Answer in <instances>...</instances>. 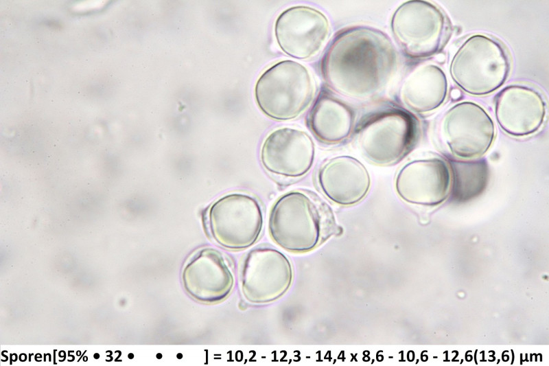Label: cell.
I'll use <instances>...</instances> for the list:
<instances>
[{
	"mask_svg": "<svg viewBox=\"0 0 549 366\" xmlns=\"http://www.w3.org/2000/svg\"><path fill=\"white\" fill-rule=\"evenodd\" d=\"M394 45L383 32L364 25L338 32L320 62L328 87L352 98L366 99L385 89L396 71Z\"/></svg>",
	"mask_w": 549,
	"mask_h": 366,
	"instance_id": "cell-1",
	"label": "cell"
},
{
	"mask_svg": "<svg viewBox=\"0 0 549 366\" xmlns=\"http://www.w3.org/2000/svg\"><path fill=\"white\" fill-rule=\"evenodd\" d=\"M268 227L279 247L295 253L315 249L341 229L328 204L306 190L290 191L277 198L270 209Z\"/></svg>",
	"mask_w": 549,
	"mask_h": 366,
	"instance_id": "cell-2",
	"label": "cell"
},
{
	"mask_svg": "<svg viewBox=\"0 0 549 366\" xmlns=\"http://www.w3.org/2000/svg\"><path fill=\"white\" fill-rule=\"evenodd\" d=\"M511 60L496 39L485 34L468 37L457 49L449 65L453 81L468 94H490L506 82Z\"/></svg>",
	"mask_w": 549,
	"mask_h": 366,
	"instance_id": "cell-3",
	"label": "cell"
},
{
	"mask_svg": "<svg viewBox=\"0 0 549 366\" xmlns=\"http://www.w3.org/2000/svg\"><path fill=\"white\" fill-rule=\"evenodd\" d=\"M315 89L312 76L304 65L283 60L261 74L255 84V98L266 115L285 121L304 112L314 98Z\"/></svg>",
	"mask_w": 549,
	"mask_h": 366,
	"instance_id": "cell-4",
	"label": "cell"
},
{
	"mask_svg": "<svg viewBox=\"0 0 549 366\" xmlns=\"http://www.w3.org/2000/svg\"><path fill=\"white\" fill-rule=\"evenodd\" d=\"M393 36L408 58H425L439 53L452 34L451 23L444 12L425 1H408L392 16Z\"/></svg>",
	"mask_w": 549,
	"mask_h": 366,
	"instance_id": "cell-5",
	"label": "cell"
},
{
	"mask_svg": "<svg viewBox=\"0 0 549 366\" xmlns=\"http://www.w3.org/2000/svg\"><path fill=\"white\" fill-rule=\"evenodd\" d=\"M417 122L408 112L389 108L368 117L358 128L357 143L362 155L378 165L399 162L414 147Z\"/></svg>",
	"mask_w": 549,
	"mask_h": 366,
	"instance_id": "cell-6",
	"label": "cell"
},
{
	"mask_svg": "<svg viewBox=\"0 0 549 366\" xmlns=\"http://www.w3.org/2000/svg\"><path fill=\"white\" fill-rule=\"evenodd\" d=\"M206 226L220 247L233 251L248 249L258 240L263 229L261 205L250 194L228 193L210 205Z\"/></svg>",
	"mask_w": 549,
	"mask_h": 366,
	"instance_id": "cell-7",
	"label": "cell"
},
{
	"mask_svg": "<svg viewBox=\"0 0 549 366\" xmlns=\"http://www.w3.org/2000/svg\"><path fill=\"white\" fill-rule=\"evenodd\" d=\"M240 285L244 299L253 304H266L283 296L294 279L290 259L279 250L259 246L250 250L240 267Z\"/></svg>",
	"mask_w": 549,
	"mask_h": 366,
	"instance_id": "cell-8",
	"label": "cell"
},
{
	"mask_svg": "<svg viewBox=\"0 0 549 366\" xmlns=\"http://www.w3.org/2000/svg\"><path fill=\"white\" fill-rule=\"evenodd\" d=\"M442 139L450 152L465 159L480 157L491 148L495 135V125L479 104L465 101L445 113L440 125Z\"/></svg>",
	"mask_w": 549,
	"mask_h": 366,
	"instance_id": "cell-9",
	"label": "cell"
},
{
	"mask_svg": "<svg viewBox=\"0 0 549 366\" xmlns=\"http://www.w3.org/2000/svg\"><path fill=\"white\" fill-rule=\"evenodd\" d=\"M330 34L327 16L320 10L296 5L283 11L274 23V36L287 55L303 60L316 55Z\"/></svg>",
	"mask_w": 549,
	"mask_h": 366,
	"instance_id": "cell-10",
	"label": "cell"
},
{
	"mask_svg": "<svg viewBox=\"0 0 549 366\" xmlns=\"http://www.w3.org/2000/svg\"><path fill=\"white\" fill-rule=\"evenodd\" d=\"M181 282L193 299L205 304L220 303L231 293L235 277L231 264L218 250L203 248L185 264Z\"/></svg>",
	"mask_w": 549,
	"mask_h": 366,
	"instance_id": "cell-11",
	"label": "cell"
},
{
	"mask_svg": "<svg viewBox=\"0 0 549 366\" xmlns=\"http://www.w3.org/2000/svg\"><path fill=\"white\" fill-rule=\"evenodd\" d=\"M314 156V143L310 136L290 127L279 128L269 133L260 152L261 164L268 172L287 178L307 174Z\"/></svg>",
	"mask_w": 549,
	"mask_h": 366,
	"instance_id": "cell-12",
	"label": "cell"
},
{
	"mask_svg": "<svg viewBox=\"0 0 549 366\" xmlns=\"http://www.w3.org/2000/svg\"><path fill=\"white\" fill-rule=\"evenodd\" d=\"M495 119L503 131L522 137L537 132L544 124L546 103L533 87L513 84L502 89L495 99Z\"/></svg>",
	"mask_w": 549,
	"mask_h": 366,
	"instance_id": "cell-13",
	"label": "cell"
},
{
	"mask_svg": "<svg viewBox=\"0 0 549 366\" xmlns=\"http://www.w3.org/2000/svg\"><path fill=\"white\" fill-rule=\"evenodd\" d=\"M452 178L447 163L440 158L421 159L406 163L395 180L397 194L414 205L436 206L449 194Z\"/></svg>",
	"mask_w": 549,
	"mask_h": 366,
	"instance_id": "cell-14",
	"label": "cell"
},
{
	"mask_svg": "<svg viewBox=\"0 0 549 366\" xmlns=\"http://www.w3.org/2000/svg\"><path fill=\"white\" fill-rule=\"evenodd\" d=\"M318 183L323 193L335 203L349 206L362 201L371 186L365 166L351 156L329 159L319 169Z\"/></svg>",
	"mask_w": 549,
	"mask_h": 366,
	"instance_id": "cell-15",
	"label": "cell"
},
{
	"mask_svg": "<svg viewBox=\"0 0 549 366\" xmlns=\"http://www.w3.org/2000/svg\"><path fill=\"white\" fill-rule=\"evenodd\" d=\"M355 122L353 110L330 91L321 89L307 118L314 136L326 144H336L351 134Z\"/></svg>",
	"mask_w": 549,
	"mask_h": 366,
	"instance_id": "cell-16",
	"label": "cell"
},
{
	"mask_svg": "<svg viewBox=\"0 0 549 366\" xmlns=\"http://www.w3.org/2000/svg\"><path fill=\"white\" fill-rule=\"evenodd\" d=\"M448 83L444 71L427 63L414 67L405 78L400 97L410 110L418 113L431 112L441 106L447 95Z\"/></svg>",
	"mask_w": 549,
	"mask_h": 366,
	"instance_id": "cell-17",
	"label": "cell"
},
{
	"mask_svg": "<svg viewBox=\"0 0 549 366\" xmlns=\"http://www.w3.org/2000/svg\"><path fill=\"white\" fill-rule=\"evenodd\" d=\"M452 190L456 200L467 201L485 188L488 171L482 162L467 161L453 164Z\"/></svg>",
	"mask_w": 549,
	"mask_h": 366,
	"instance_id": "cell-18",
	"label": "cell"
},
{
	"mask_svg": "<svg viewBox=\"0 0 549 366\" xmlns=\"http://www.w3.org/2000/svg\"><path fill=\"white\" fill-rule=\"evenodd\" d=\"M461 92L460 90L454 89L450 92L451 99L454 101H457L461 98Z\"/></svg>",
	"mask_w": 549,
	"mask_h": 366,
	"instance_id": "cell-19",
	"label": "cell"
},
{
	"mask_svg": "<svg viewBox=\"0 0 549 366\" xmlns=\"http://www.w3.org/2000/svg\"><path fill=\"white\" fill-rule=\"evenodd\" d=\"M93 357H94V358H95V359H98V358H100V354H97V353H95V354L93 355Z\"/></svg>",
	"mask_w": 549,
	"mask_h": 366,
	"instance_id": "cell-20",
	"label": "cell"
},
{
	"mask_svg": "<svg viewBox=\"0 0 549 366\" xmlns=\"http://www.w3.org/2000/svg\"><path fill=\"white\" fill-rule=\"evenodd\" d=\"M128 357H129L130 358H132V357H133V356H132V355H131V354H129V355H128Z\"/></svg>",
	"mask_w": 549,
	"mask_h": 366,
	"instance_id": "cell-21",
	"label": "cell"
}]
</instances>
